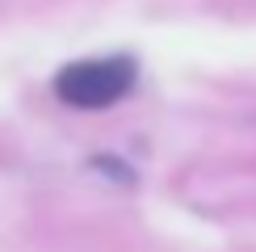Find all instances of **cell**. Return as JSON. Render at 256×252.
Segmentation results:
<instances>
[{"label": "cell", "instance_id": "obj_1", "mask_svg": "<svg viewBox=\"0 0 256 252\" xmlns=\"http://www.w3.org/2000/svg\"><path fill=\"white\" fill-rule=\"evenodd\" d=\"M134 84V63L114 55V59H80L59 68L55 92L76 110H105V105L122 101Z\"/></svg>", "mask_w": 256, "mask_h": 252}]
</instances>
